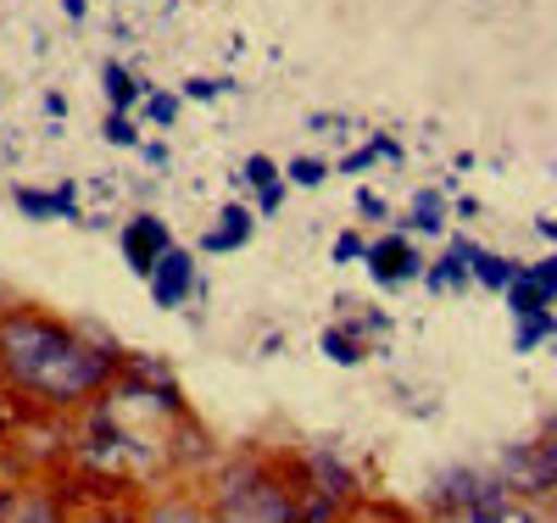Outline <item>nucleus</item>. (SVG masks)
Returning a JSON list of instances; mask_svg holds the SVG:
<instances>
[{
  "instance_id": "nucleus-14",
  "label": "nucleus",
  "mask_w": 557,
  "mask_h": 523,
  "mask_svg": "<svg viewBox=\"0 0 557 523\" xmlns=\"http://www.w3.org/2000/svg\"><path fill=\"white\" fill-rule=\"evenodd\" d=\"M462 273H469V246H451V257L441 262V267H430V284H435V290H451V284H462Z\"/></svg>"
},
{
  "instance_id": "nucleus-18",
  "label": "nucleus",
  "mask_w": 557,
  "mask_h": 523,
  "mask_svg": "<svg viewBox=\"0 0 557 523\" xmlns=\"http://www.w3.org/2000/svg\"><path fill=\"white\" fill-rule=\"evenodd\" d=\"M151 523H207V512H196L190 501H168L151 512Z\"/></svg>"
},
{
  "instance_id": "nucleus-23",
  "label": "nucleus",
  "mask_w": 557,
  "mask_h": 523,
  "mask_svg": "<svg viewBox=\"0 0 557 523\" xmlns=\"http://www.w3.org/2000/svg\"><path fill=\"white\" fill-rule=\"evenodd\" d=\"M228 84L223 78H190V84H184V95H196V101H212V95H223Z\"/></svg>"
},
{
  "instance_id": "nucleus-2",
  "label": "nucleus",
  "mask_w": 557,
  "mask_h": 523,
  "mask_svg": "<svg viewBox=\"0 0 557 523\" xmlns=\"http://www.w3.org/2000/svg\"><path fill=\"white\" fill-rule=\"evenodd\" d=\"M218 523H290V501L273 480L235 473L218 496Z\"/></svg>"
},
{
  "instance_id": "nucleus-13",
  "label": "nucleus",
  "mask_w": 557,
  "mask_h": 523,
  "mask_svg": "<svg viewBox=\"0 0 557 523\" xmlns=\"http://www.w3.org/2000/svg\"><path fill=\"white\" fill-rule=\"evenodd\" d=\"M385 157L396 162V157H401V146H396L391 134H374V139H368V146H362L357 157H346V173H362L368 162H385Z\"/></svg>"
},
{
  "instance_id": "nucleus-17",
  "label": "nucleus",
  "mask_w": 557,
  "mask_h": 523,
  "mask_svg": "<svg viewBox=\"0 0 557 523\" xmlns=\"http://www.w3.org/2000/svg\"><path fill=\"white\" fill-rule=\"evenodd\" d=\"M441 212H446V201H441V196H430V189L412 201V223H418V228H441Z\"/></svg>"
},
{
  "instance_id": "nucleus-21",
  "label": "nucleus",
  "mask_w": 557,
  "mask_h": 523,
  "mask_svg": "<svg viewBox=\"0 0 557 523\" xmlns=\"http://www.w3.org/2000/svg\"><path fill=\"white\" fill-rule=\"evenodd\" d=\"M146 117H151V123H173V117H178V95H151Z\"/></svg>"
},
{
  "instance_id": "nucleus-16",
  "label": "nucleus",
  "mask_w": 557,
  "mask_h": 523,
  "mask_svg": "<svg viewBox=\"0 0 557 523\" xmlns=\"http://www.w3.org/2000/svg\"><path fill=\"white\" fill-rule=\"evenodd\" d=\"M240 184H251V189H273V184H278V173H273V162H268V157H246Z\"/></svg>"
},
{
  "instance_id": "nucleus-9",
  "label": "nucleus",
  "mask_w": 557,
  "mask_h": 523,
  "mask_svg": "<svg viewBox=\"0 0 557 523\" xmlns=\"http://www.w3.org/2000/svg\"><path fill=\"white\" fill-rule=\"evenodd\" d=\"M251 228H257V217H251L246 207H228V212L218 217V228L201 234V251H212V257H218V251H240V246L251 240Z\"/></svg>"
},
{
  "instance_id": "nucleus-12",
  "label": "nucleus",
  "mask_w": 557,
  "mask_h": 523,
  "mask_svg": "<svg viewBox=\"0 0 557 523\" xmlns=\"http://www.w3.org/2000/svg\"><path fill=\"white\" fill-rule=\"evenodd\" d=\"M469 273L480 284H491V290H507V284L519 278V267L507 262V257H491V251H474V246H469Z\"/></svg>"
},
{
  "instance_id": "nucleus-5",
  "label": "nucleus",
  "mask_w": 557,
  "mask_h": 523,
  "mask_svg": "<svg viewBox=\"0 0 557 523\" xmlns=\"http://www.w3.org/2000/svg\"><path fill=\"white\" fill-rule=\"evenodd\" d=\"M146 278H151V296H157V307H178L184 296H190V284H196V262H190V251L168 246Z\"/></svg>"
},
{
  "instance_id": "nucleus-8",
  "label": "nucleus",
  "mask_w": 557,
  "mask_h": 523,
  "mask_svg": "<svg viewBox=\"0 0 557 523\" xmlns=\"http://www.w3.org/2000/svg\"><path fill=\"white\" fill-rule=\"evenodd\" d=\"M73 196H78L73 184H57V189H28V184H23V189H17V207H23L28 217H73V223H78V201H73Z\"/></svg>"
},
{
  "instance_id": "nucleus-20",
  "label": "nucleus",
  "mask_w": 557,
  "mask_h": 523,
  "mask_svg": "<svg viewBox=\"0 0 557 523\" xmlns=\"http://www.w3.org/2000/svg\"><path fill=\"white\" fill-rule=\"evenodd\" d=\"M474 523H535V518H519V512H507L502 496H491L485 507H474Z\"/></svg>"
},
{
  "instance_id": "nucleus-25",
  "label": "nucleus",
  "mask_w": 557,
  "mask_h": 523,
  "mask_svg": "<svg viewBox=\"0 0 557 523\" xmlns=\"http://www.w3.org/2000/svg\"><path fill=\"white\" fill-rule=\"evenodd\" d=\"M368 246L357 240V234H341V240H335V262H351V257H362Z\"/></svg>"
},
{
  "instance_id": "nucleus-28",
  "label": "nucleus",
  "mask_w": 557,
  "mask_h": 523,
  "mask_svg": "<svg viewBox=\"0 0 557 523\" xmlns=\"http://www.w3.org/2000/svg\"><path fill=\"white\" fill-rule=\"evenodd\" d=\"M84 523H101V518H84Z\"/></svg>"
},
{
  "instance_id": "nucleus-24",
  "label": "nucleus",
  "mask_w": 557,
  "mask_h": 523,
  "mask_svg": "<svg viewBox=\"0 0 557 523\" xmlns=\"http://www.w3.org/2000/svg\"><path fill=\"white\" fill-rule=\"evenodd\" d=\"M323 346H330V357H335V362H357V357H362V351H357L351 340H341V335H323Z\"/></svg>"
},
{
  "instance_id": "nucleus-22",
  "label": "nucleus",
  "mask_w": 557,
  "mask_h": 523,
  "mask_svg": "<svg viewBox=\"0 0 557 523\" xmlns=\"http://www.w3.org/2000/svg\"><path fill=\"white\" fill-rule=\"evenodd\" d=\"M107 139H112V146H139V134H134V123H128L123 112L107 117Z\"/></svg>"
},
{
  "instance_id": "nucleus-26",
  "label": "nucleus",
  "mask_w": 557,
  "mask_h": 523,
  "mask_svg": "<svg viewBox=\"0 0 557 523\" xmlns=\"http://www.w3.org/2000/svg\"><path fill=\"white\" fill-rule=\"evenodd\" d=\"M278 201H285V189H278V184L262 189V212H278Z\"/></svg>"
},
{
  "instance_id": "nucleus-3",
  "label": "nucleus",
  "mask_w": 557,
  "mask_h": 523,
  "mask_svg": "<svg viewBox=\"0 0 557 523\" xmlns=\"http://www.w3.org/2000/svg\"><path fill=\"white\" fill-rule=\"evenodd\" d=\"M168 246H173V240H168V223H162V217L139 212V217L123 223V262H128L134 273H151L157 257H162Z\"/></svg>"
},
{
  "instance_id": "nucleus-6",
  "label": "nucleus",
  "mask_w": 557,
  "mask_h": 523,
  "mask_svg": "<svg viewBox=\"0 0 557 523\" xmlns=\"http://www.w3.org/2000/svg\"><path fill=\"white\" fill-rule=\"evenodd\" d=\"M507 296H513V312H546L557 301V257L524 267L513 284H507Z\"/></svg>"
},
{
  "instance_id": "nucleus-15",
  "label": "nucleus",
  "mask_w": 557,
  "mask_h": 523,
  "mask_svg": "<svg viewBox=\"0 0 557 523\" xmlns=\"http://www.w3.org/2000/svg\"><path fill=\"white\" fill-rule=\"evenodd\" d=\"M552 328H557V323H552L546 312H519V351H535Z\"/></svg>"
},
{
  "instance_id": "nucleus-10",
  "label": "nucleus",
  "mask_w": 557,
  "mask_h": 523,
  "mask_svg": "<svg viewBox=\"0 0 557 523\" xmlns=\"http://www.w3.org/2000/svg\"><path fill=\"white\" fill-rule=\"evenodd\" d=\"M101 89H107L112 112H123V117H128V107H139V78H134L128 67H117V62L101 67Z\"/></svg>"
},
{
  "instance_id": "nucleus-4",
  "label": "nucleus",
  "mask_w": 557,
  "mask_h": 523,
  "mask_svg": "<svg viewBox=\"0 0 557 523\" xmlns=\"http://www.w3.org/2000/svg\"><path fill=\"white\" fill-rule=\"evenodd\" d=\"M507 490H552L557 485V457H552V446H513L507 451Z\"/></svg>"
},
{
  "instance_id": "nucleus-1",
  "label": "nucleus",
  "mask_w": 557,
  "mask_h": 523,
  "mask_svg": "<svg viewBox=\"0 0 557 523\" xmlns=\"http://www.w3.org/2000/svg\"><path fill=\"white\" fill-rule=\"evenodd\" d=\"M0 368L23 390H39L45 401H84L112 378V357L84 346L73 328L39 317V312H7L0 317Z\"/></svg>"
},
{
  "instance_id": "nucleus-11",
  "label": "nucleus",
  "mask_w": 557,
  "mask_h": 523,
  "mask_svg": "<svg viewBox=\"0 0 557 523\" xmlns=\"http://www.w3.org/2000/svg\"><path fill=\"white\" fill-rule=\"evenodd\" d=\"M0 523H62V512L51 496H23V501L0 507Z\"/></svg>"
},
{
  "instance_id": "nucleus-27",
  "label": "nucleus",
  "mask_w": 557,
  "mask_h": 523,
  "mask_svg": "<svg viewBox=\"0 0 557 523\" xmlns=\"http://www.w3.org/2000/svg\"><path fill=\"white\" fill-rule=\"evenodd\" d=\"M62 12H67V17H84L89 7H84V0H62Z\"/></svg>"
},
{
  "instance_id": "nucleus-7",
  "label": "nucleus",
  "mask_w": 557,
  "mask_h": 523,
  "mask_svg": "<svg viewBox=\"0 0 557 523\" xmlns=\"http://www.w3.org/2000/svg\"><path fill=\"white\" fill-rule=\"evenodd\" d=\"M362 257H368V273H374L380 284H401V278L418 273V257L407 251V240H374Z\"/></svg>"
},
{
  "instance_id": "nucleus-19",
  "label": "nucleus",
  "mask_w": 557,
  "mask_h": 523,
  "mask_svg": "<svg viewBox=\"0 0 557 523\" xmlns=\"http://www.w3.org/2000/svg\"><path fill=\"white\" fill-rule=\"evenodd\" d=\"M285 178H290V184H307V189H312V184H323V162H318V157H296V162L285 167Z\"/></svg>"
}]
</instances>
